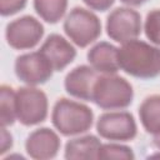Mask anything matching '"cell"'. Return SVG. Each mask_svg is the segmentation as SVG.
Masks as SVG:
<instances>
[{"mask_svg":"<svg viewBox=\"0 0 160 160\" xmlns=\"http://www.w3.org/2000/svg\"><path fill=\"white\" fill-rule=\"evenodd\" d=\"M119 65L122 71L138 79H154L160 75V48L132 39L119 49Z\"/></svg>","mask_w":160,"mask_h":160,"instance_id":"obj_1","label":"cell"},{"mask_svg":"<svg viewBox=\"0 0 160 160\" xmlns=\"http://www.w3.org/2000/svg\"><path fill=\"white\" fill-rule=\"evenodd\" d=\"M51 122L64 136L80 135L90 130L92 126L94 112L85 104L60 98L54 104Z\"/></svg>","mask_w":160,"mask_h":160,"instance_id":"obj_2","label":"cell"},{"mask_svg":"<svg viewBox=\"0 0 160 160\" xmlns=\"http://www.w3.org/2000/svg\"><path fill=\"white\" fill-rule=\"evenodd\" d=\"M134 90L131 84L115 74L98 76L92 89V102L104 110H120L131 105Z\"/></svg>","mask_w":160,"mask_h":160,"instance_id":"obj_3","label":"cell"},{"mask_svg":"<svg viewBox=\"0 0 160 160\" xmlns=\"http://www.w3.org/2000/svg\"><path fill=\"white\" fill-rule=\"evenodd\" d=\"M62 29L75 45L86 48L101 35V21L92 11L76 6L66 15Z\"/></svg>","mask_w":160,"mask_h":160,"instance_id":"obj_4","label":"cell"},{"mask_svg":"<svg viewBox=\"0 0 160 160\" xmlns=\"http://www.w3.org/2000/svg\"><path fill=\"white\" fill-rule=\"evenodd\" d=\"M49 101L46 94L35 86L16 90V118L24 126L41 124L48 118Z\"/></svg>","mask_w":160,"mask_h":160,"instance_id":"obj_5","label":"cell"},{"mask_svg":"<svg viewBox=\"0 0 160 160\" xmlns=\"http://www.w3.org/2000/svg\"><path fill=\"white\" fill-rule=\"evenodd\" d=\"M44 36L42 24L34 16L25 15L10 21L5 29L8 44L15 50L35 48Z\"/></svg>","mask_w":160,"mask_h":160,"instance_id":"obj_6","label":"cell"},{"mask_svg":"<svg viewBox=\"0 0 160 160\" xmlns=\"http://www.w3.org/2000/svg\"><path fill=\"white\" fill-rule=\"evenodd\" d=\"M98 134L111 141H130L138 134V126L129 111L104 112L96 121Z\"/></svg>","mask_w":160,"mask_h":160,"instance_id":"obj_7","label":"cell"},{"mask_svg":"<svg viewBox=\"0 0 160 160\" xmlns=\"http://www.w3.org/2000/svg\"><path fill=\"white\" fill-rule=\"evenodd\" d=\"M141 32V16L131 8H116L106 19V34L116 42L138 39Z\"/></svg>","mask_w":160,"mask_h":160,"instance_id":"obj_8","label":"cell"},{"mask_svg":"<svg viewBox=\"0 0 160 160\" xmlns=\"http://www.w3.org/2000/svg\"><path fill=\"white\" fill-rule=\"evenodd\" d=\"M52 72V66L40 51L22 54L15 60V74L26 85L36 86L45 84L50 80Z\"/></svg>","mask_w":160,"mask_h":160,"instance_id":"obj_9","label":"cell"},{"mask_svg":"<svg viewBox=\"0 0 160 160\" xmlns=\"http://www.w3.org/2000/svg\"><path fill=\"white\" fill-rule=\"evenodd\" d=\"M60 145V138L54 130L49 128H40L29 134L25 141V150L32 159L48 160L54 159L58 155Z\"/></svg>","mask_w":160,"mask_h":160,"instance_id":"obj_10","label":"cell"},{"mask_svg":"<svg viewBox=\"0 0 160 160\" xmlns=\"http://www.w3.org/2000/svg\"><path fill=\"white\" fill-rule=\"evenodd\" d=\"M39 51L46 58L54 71L64 70L76 58V49L59 34L49 35L40 46Z\"/></svg>","mask_w":160,"mask_h":160,"instance_id":"obj_11","label":"cell"},{"mask_svg":"<svg viewBox=\"0 0 160 160\" xmlns=\"http://www.w3.org/2000/svg\"><path fill=\"white\" fill-rule=\"evenodd\" d=\"M98 71L89 65H79L65 76L64 86L66 92L84 101L92 100V89L98 79Z\"/></svg>","mask_w":160,"mask_h":160,"instance_id":"obj_12","label":"cell"},{"mask_svg":"<svg viewBox=\"0 0 160 160\" xmlns=\"http://www.w3.org/2000/svg\"><path fill=\"white\" fill-rule=\"evenodd\" d=\"M86 56L90 66L100 74H116L120 70L119 48L108 41L96 42Z\"/></svg>","mask_w":160,"mask_h":160,"instance_id":"obj_13","label":"cell"},{"mask_svg":"<svg viewBox=\"0 0 160 160\" xmlns=\"http://www.w3.org/2000/svg\"><path fill=\"white\" fill-rule=\"evenodd\" d=\"M101 146L100 140L95 135H85L71 139L65 145V159L68 160H90L98 159Z\"/></svg>","mask_w":160,"mask_h":160,"instance_id":"obj_14","label":"cell"},{"mask_svg":"<svg viewBox=\"0 0 160 160\" xmlns=\"http://www.w3.org/2000/svg\"><path fill=\"white\" fill-rule=\"evenodd\" d=\"M139 118L142 128L149 134L160 132V95L154 94L142 100L139 106Z\"/></svg>","mask_w":160,"mask_h":160,"instance_id":"obj_15","label":"cell"},{"mask_svg":"<svg viewBox=\"0 0 160 160\" xmlns=\"http://www.w3.org/2000/svg\"><path fill=\"white\" fill-rule=\"evenodd\" d=\"M34 9L44 21L56 24L66 12L68 0H34Z\"/></svg>","mask_w":160,"mask_h":160,"instance_id":"obj_16","label":"cell"},{"mask_svg":"<svg viewBox=\"0 0 160 160\" xmlns=\"http://www.w3.org/2000/svg\"><path fill=\"white\" fill-rule=\"evenodd\" d=\"M16 91L9 85L0 86V121L1 126H10L16 120Z\"/></svg>","mask_w":160,"mask_h":160,"instance_id":"obj_17","label":"cell"},{"mask_svg":"<svg viewBox=\"0 0 160 160\" xmlns=\"http://www.w3.org/2000/svg\"><path fill=\"white\" fill-rule=\"evenodd\" d=\"M135 158L132 149L121 145V144H101L99 152H98V159H122V160H132Z\"/></svg>","mask_w":160,"mask_h":160,"instance_id":"obj_18","label":"cell"},{"mask_svg":"<svg viewBox=\"0 0 160 160\" xmlns=\"http://www.w3.org/2000/svg\"><path fill=\"white\" fill-rule=\"evenodd\" d=\"M144 31L146 38L152 44L160 46V9H152L148 12Z\"/></svg>","mask_w":160,"mask_h":160,"instance_id":"obj_19","label":"cell"},{"mask_svg":"<svg viewBox=\"0 0 160 160\" xmlns=\"http://www.w3.org/2000/svg\"><path fill=\"white\" fill-rule=\"evenodd\" d=\"M28 0H0V14L2 16L14 15L25 9Z\"/></svg>","mask_w":160,"mask_h":160,"instance_id":"obj_20","label":"cell"},{"mask_svg":"<svg viewBox=\"0 0 160 160\" xmlns=\"http://www.w3.org/2000/svg\"><path fill=\"white\" fill-rule=\"evenodd\" d=\"M82 1L88 8L96 11H106L115 2V0H82Z\"/></svg>","mask_w":160,"mask_h":160,"instance_id":"obj_21","label":"cell"},{"mask_svg":"<svg viewBox=\"0 0 160 160\" xmlns=\"http://www.w3.org/2000/svg\"><path fill=\"white\" fill-rule=\"evenodd\" d=\"M11 148H12V136L6 130V126H1V150H0V154L4 155Z\"/></svg>","mask_w":160,"mask_h":160,"instance_id":"obj_22","label":"cell"},{"mask_svg":"<svg viewBox=\"0 0 160 160\" xmlns=\"http://www.w3.org/2000/svg\"><path fill=\"white\" fill-rule=\"evenodd\" d=\"M120 1L129 6H140V5L145 4L148 0H120Z\"/></svg>","mask_w":160,"mask_h":160,"instance_id":"obj_23","label":"cell"},{"mask_svg":"<svg viewBox=\"0 0 160 160\" xmlns=\"http://www.w3.org/2000/svg\"><path fill=\"white\" fill-rule=\"evenodd\" d=\"M152 144H154L155 148H158V149L160 150V132H158V134L154 135V138H152Z\"/></svg>","mask_w":160,"mask_h":160,"instance_id":"obj_24","label":"cell"}]
</instances>
